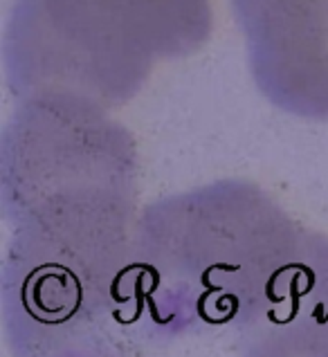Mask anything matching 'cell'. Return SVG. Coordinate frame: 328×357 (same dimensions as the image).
<instances>
[{
    "label": "cell",
    "mask_w": 328,
    "mask_h": 357,
    "mask_svg": "<svg viewBox=\"0 0 328 357\" xmlns=\"http://www.w3.org/2000/svg\"><path fill=\"white\" fill-rule=\"evenodd\" d=\"M306 234L248 180H218L149 205L135 227L142 353L216 340L250 355L288 297Z\"/></svg>",
    "instance_id": "2"
},
{
    "label": "cell",
    "mask_w": 328,
    "mask_h": 357,
    "mask_svg": "<svg viewBox=\"0 0 328 357\" xmlns=\"http://www.w3.org/2000/svg\"><path fill=\"white\" fill-rule=\"evenodd\" d=\"M211 32V0H16L3 45L7 86L16 99L64 95L112 110Z\"/></svg>",
    "instance_id": "3"
},
{
    "label": "cell",
    "mask_w": 328,
    "mask_h": 357,
    "mask_svg": "<svg viewBox=\"0 0 328 357\" xmlns=\"http://www.w3.org/2000/svg\"><path fill=\"white\" fill-rule=\"evenodd\" d=\"M3 317L23 357H135L137 149L108 108L18 99L3 130Z\"/></svg>",
    "instance_id": "1"
},
{
    "label": "cell",
    "mask_w": 328,
    "mask_h": 357,
    "mask_svg": "<svg viewBox=\"0 0 328 357\" xmlns=\"http://www.w3.org/2000/svg\"><path fill=\"white\" fill-rule=\"evenodd\" d=\"M256 88L272 106L328 119V0H232Z\"/></svg>",
    "instance_id": "4"
}]
</instances>
